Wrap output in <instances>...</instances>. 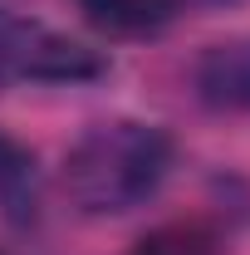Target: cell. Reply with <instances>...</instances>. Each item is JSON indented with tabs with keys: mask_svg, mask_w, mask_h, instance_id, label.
Masks as SVG:
<instances>
[{
	"mask_svg": "<svg viewBox=\"0 0 250 255\" xmlns=\"http://www.w3.org/2000/svg\"><path fill=\"white\" fill-rule=\"evenodd\" d=\"M172 172V137L157 123H94L64 157V191L84 216H127L147 206Z\"/></svg>",
	"mask_w": 250,
	"mask_h": 255,
	"instance_id": "obj_1",
	"label": "cell"
},
{
	"mask_svg": "<svg viewBox=\"0 0 250 255\" xmlns=\"http://www.w3.org/2000/svg\"><path fill=\"white\" fill-rule=\"evenodd\" d=\"M0 74L34 84H89L108 74V54L25 10L0 5Z\"/></svg>",
	"mask_w": 250,
	"mask_h": 255,
	"instance_id": "obj_2",
	"label": "cell"
},
{
	"mask_svg": "<svg viewBox=\"0 0 250 255\" xmlns=\"http://www.w3.org/2000/svg\"><path fill=\"white\" fill-rule=\"evenodd\" d=\"M191 84L206 108L221 113H250V34L206 44L191 64Z\"/></svg>",
	"mask_w": 250,
	"mask_h": 255,
	"instance_id": "obj_3",
	"label": "cell"
},
{
	"mask_svg": "<svg viewBox=\"0 0 250 255\" xmlns=\"http://www.w3.org/2000/svg\"><path fill=\"white\" fill-rule=\"evenodd\" d=\"M89 25H98L103 34L118 39H142V34H162L182 10L187 0H79Z\"/></svg>",
	"mask_w": 250,
	"mask_h": 255,
	"instance_id": "obj_4",
	"label": "cell"
},
{
	"mask_svg": "<svg viewBox=\"0 0 250 255\" xmlns=\"http://www.w3.org/2000/svg\"><path fill=\"white\" fill-rule=\"evenodd\" d=\"M0 211L10 226H30L39 216V162L10 132H0Z\"/></svg>",
	"mask_w": 250,
	"mask_h": 255,
	"instance_id": "obj_5",
	"label": "cell"
},
{
	"mask_svg": "<svg viewBox=\"0 0 250 255\" xmlns=\"http://www.w3.org/2000/svg\"><path fill=\"white\" fill-rule=\"evenodd\" d=\"M0 84H5V74H0Z\"/></svg>",
	"mask_w": 250,
	"mask_h": 255,
	"instance_id": "obj_6",
	"label": "cell"
}]
</instances>
